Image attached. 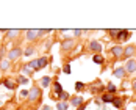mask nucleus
Masks as SVG:
<instances>
[{
    "instance_id": "1",
    "label": "nucleus",
    "mask_w": 136,
    "mask_h": 110,
    "mask_svg": "<svg viewBox=\"0 0 136 110\" xmlns=\"http://www.w3.org/2000/svg\"><path fill=\"white\" fill-rule=\"evenodd\" d=\"M47 63H49V60H47L46 57H42V58H38V60H33V61H30L27 66H28V68H33L34 71H38V69H41V68L47 66Z\"/></svg>"
},
{
    "instance_id": "2",
    "label": "nucleus",
    "mask_w": 136,
    "mask_h": 110,
    "mask_svg": "<svg viewBox=\"0 0 136 110\" xmlns=\"http://www.w3.org/2000/svg\"><path fill=\"white\" fill-rule=\"evenodd\" d=\"M22 55V49L21 47H14L13 50H10L8 52V57H10V60H17L19 57Z\"/></svg>"
},
{
    "instance_id": "3",
    "label": "nucleus",
    "mask_w": 136,
    "mask_h": 110,
    "mask_svg": "<svg viewBox=\"0 0 136 110\" xmlns=\"http://www.w3.org/2000/svg\"><path fill=\"white\" fill-rule=\"evenodd\" d=\"M39 96H41V91L38 90V87H33V88H31V91L28 93V99H30V101H36Z\"/></svg>"
},
{
    "instance_id": "4",
    "label": "nucleus",
    "mask_w": 136,
    "mask_h": 110,
    "mask_svg": "<svg viewBox=\"0 0 136 110\" xmlns=\"http://www.w3.org/2000/svg\"><path fill=\"white\" fill-rule=\"evenodd\" d=\"M75 46V41L74 40H64L63 43H61V49H64V50H69V49H72Z\"/></svg>"
},
{
    "instance_id": "5",
    "label": "nucleus",
    "mask_w": 136,
    "mask_h": 110,
    "mask_svg": "<svg viewBox=\"0 0 136 110\" xmlns=\"http://www.w3.org/2000/svg\"><path fill=\"white\" fill-rule=\"evenodd\" d=\"M125 71H127V72H134V71H136V60H131V58H130V60L127 61Z\"/></svg>"
},
{
    "instance_id": "6",
    "label": "nucleus",
    "mask_w": 136,
    "mask_h": 110,
    "mask_svg": "<svg viewBox=\"0 0 136 110\" xmlns=\"http://www.w3.org/2000/svg\"><path fill=\"white\" fill-rule=\"evenodd\" d=\"M39 36V30H27V40L33 41Z\"/></svg>"
},
{
    "instance_id": "7",
    "label": "nucleus",
    "mask_w": 136,
    "mask_h": 110,
    "mask_svg": "<svg viewBox=\"0 0 136 110\" xmlns=\"http://www.w3.org/2000/svg\"><path fill=\"white\" fill-rule=\"evenodd\" d=\"M89 49L94 50V52H100V50H102V44H100L99 41H91V43H89Z\"/></svg>"
},
{
    "instance_id": "8",
    "label": "nucleus",
    "mask_w": 136,
    "mask_h": 110,
    "mask_svg": "<svg viewBox=\"0 0 136 110\" xmlns=\"http://www.w3.org/2000/svg\"><path fill=\"white\" fill-rule=\"evenodd\" d=\"M111 53L114 55V57H121V55H124V49H122L121 46H113Z\"/></svg>"
},
{
    "instance_id": "9",
    "label": "nucleus",
    "mask_w": 136,
    "mask_h": 110,
    "mask_svg": "<svg viewBox=\"0 0 136 110\" xmlns=\"http://www.w3.org/2000/svg\"><path fill=\"white\" fill-rule=\"evenodd\" d=\"M70 104L74 107H80V105H83V98L81 96H75V98L70 99Z\"/></svg>"
},
{
    "instance_id": "10",
    "label": "nucleus",
    "mask_w": 136,
    "mask_h": 110,
    "mask_svg": "<svg viewBox=\"0 0 136 110\" xmlns=\"http://www.w3.org/2000/svg\"><path fill=\"white\" fill-rule=\"evenodd\" d=\"M134 52H136V49H134L133 46H128V47H125V49H124V55H125L127 58H130L131 55H134Z\"/></svg>"
},
{
    "instance_id": "11",
    "label": "nucleus",
    "mask_w": 136,
    "mask_h": 110,
    "mask_svg": "<svg viewBox=\"0 0 136 110\" xmlns=\"http://www.w3.org/2000/svg\"><path fill=\"white\" fill-rule=\"evenodd\" d=\"M130 38V32L128 30H121L117 35V40H128Z\"/></svg>"
},
{
    "instance_id": "12",
    "label": "nucleus",
    "mask_w": 136,
    "mask_h": 110,
    "mask_svg": "<svg viewBox=\"0 0 136 110\" xmlns=\"http://www.w3.org/2000/svg\"><path fill=\"white\" fill-rule=\"evenodd\" d=\"M122 104H124V102H122V99H121V98H113V105H114L116 108H121V107H122Z\"/></svg>"
},
{
    "instance_id": "13",
    "label": "nucleus",
    "mask_w": 136,
    "mask_h": 110,
    "mask_svg": "<svg viewBox=\"0 0 136 110\" xmlns=\"http://www.w3.org/2000/svg\"><path fill=\"white\" fill-rule=\"evenodd\" d=\"M124 74H125V68H117V69L114 71V76H116V77H119V79L124 77Z\"/></svg>"
},
{
    "instance_id": "14",
    "label": "nucleus",
    "mask_w": 136,
    "mask_h": 110,
    "mask_svg": "<svg viewBox=\"0 0 136 110\" xmlns=\"http://www.w3.org/2000/svg\"><path fill=\"white\" fill-rule=\"evenodd\" d=\"M53 87H55V93L60 96V95L63 93V87H61V83H60V82H55V85H53Z\"/></svg>"
},
{
    "instance_id": "15",
    "label": "nucleus",
    "mask_w": 136,
    "mask_h": 110,
    "mask_svg": "<svg viewBox=\"0 0 136 110\" xmlns=\"http://www.w3.org/2000/svg\"><path fill=\"white\" fill-rule=\"evenodd\" d=\"M3 85H5L8 90H14V88H16V83H14V82H11V80H8V79H6V80H3Z\"/></svg>"
},
{
    "instance_id": "16",
    "label": "nucleus",
    "mask_w": 136,
    "mask_h": 110,
    "mask_svg": "<svg viewBox=\"0 0 136 110\" xmlns=\"http://www.w3.org/2000/svg\"><path fill=\"white\" fill-rule=\"evenodd\" d=\"M41 85H42L44 88H47V87L50 85V77H49V76H46V77H42V80H41Z\"/></svg>"
},
{
    "instance_id": "17",
    "label": "nucleus",
    "mask_w": 136,
    "mask_h": 110,
    "mask_svg": "<svg viewBox=\"0 0 136 110\" xmlns=\"http://www.w3.org/2000/svg\"><path fill=\"white\" fill-rule=\"evenodd\" d=\"M92 60H94L95 65H102V63H103V57H102V55H94Z\"/></svg>"
},
{
    "instance_id": "18",
    "label": "nucleus",
    "mask_w": 136,
    "mask_h": 110,
    "mask_svg": "<svg viewBox=\"0 0 136 110\" xmlns=\"http://www.w3.org/2000/svg\"><path fill=\"white\" fill-rule=\"evenodd\" d=\"M67 107H69L67 102H58V104H56V108H58V110H67Z\"/></svg>"
},
{
    "instance_id": "19",
    "label": "nucleus",
    "mask_w": 136,
    "mask_h": 110,
    "mask_svg": "<svg viewBox=\"0 0 136 110\" xmlns=\"http://www.w3.org/2000/svg\"><path fill=\"white\" fill-rule=\"evenodd\" d=\"M102 101L103 102H113V96L111 95H103L102 96Z\"/></svg>"
},
{
    "instance_id": "20",
    "label": "nucleus",
    "mask_w": 136,
    "mask_h": 110,
    "mask_svg": "<svg viewBox=\"0 0 136 110\" xmlns=\"http://www.w3.org/2000/svg\"><path fill=\"white\" fill-rule=\"evenodd\" d=\"M8 68H10V60H3L0 65V69H8Z\"/></svg>"
},
{
    "instance_id": "21",
    "label": "nucleus",
    "mask_w": 136,
    "mask_h": 110,
    "mask_svg": "<svg viewBox=\"0 0 136 110\" xmlns=\"http://www.w3.org/2000/svg\"><path fill=\"white\" fill-rule=\"evenodd\" d=\"M16 35H19V30H10V32H8V36H10V38H16Z\"/></svg>"
},
{
    "instance_id": "22",
    "label": "nucleus",
    "mask_w": 136,
    "mask_h": 110,
    "mask_svg": "<svg viewBox=\"0 0 136 110\" xmlns=\"http://www.w3.org/2000/svg\"><path fill=\"white\" fill-rule=\"evenodd\" d=\"M116 90H117V88H116L114 83H108V91H110V93H114Z\"/></svg>"
},
{
    "instance_id": "23",
    "label": "nucleus",
    "mask_w": 136,
    "mask_h": 110,
    "mask_svg": "<svg viewBox=\"0 0 136 110\" xmlns=\"http://www.w3.org/2000/svg\"><path fill=\"white\" fill-rule=\"evenodd\" d=\"M121 30H110V35L113 36V38H117V35H119Z\"/></svg>"
},
{
    "instance_id": "24",
    "label": "nucleus",
    "mask_w": 136,
    "mask_h": 110,
    "mask_svg": "<svg viewBox=\"0 0 136 110\" xmlns=\"http://www.w3.org/2000/svg\"><path fill=\"white\" fill-rule=\"evenodd\" d=\"M83 87H85V85H83L81 82H77V83H75V90H78V91L83 90Z\"/></svg>"
},
{
    "instance_id": "25",
    "label": "nucleus",
    "mask_w": 136,
    "mask_h": 110,
    "mask_svg": "<svg viewBox=\"0 0 136 110\" xmlns=\"http://www.w3.org/2000/svg\"><path fill=\"white\" fill-rule=\"evenodd\" d=\"M67 98H69V95L66 93V91H63V93L60 95V99H63V102H64V99H67Z\"/></svg>"
},
{
    "instance_id": "26",
    "label": "nucleus",
    "mask_w": 136,
    "mask_h": 110,
    "mask_svg": "<svg viewBox=\"0 0 136 110\" xmlns=\"http://www.w3.org/2000/svg\"><path fill=\"white\" fill-rule=\"evenodd\" d=\"M63 71H64V74H70V65H66Z\"/></svg>"
},
{
    "instance_id": "27",
    "label": "nucleus",
    "mask_w": 136,
    "mask_h": 110,
    "mask_svg": "<svg viewBox=\"0 0 136 110\" xmlns=\"http://www.w3.org/2000/svg\"><path fill=\"white\" fill-rule=\"evenodd\" d=\"M33 52H34V49H33V47H28V49L25 50V55H31Z\"/></svg>"
},
{
    "instance_id": "28",
    "label": "nucleus",
    "mask_w": 136,
    "mask_h": 110,
    "mask_svg": "<svg viewBox=\"0 0 136 110\" xmlns=\"http://www.w3.org/2000/svg\"><path fill=\"white\" fill-rule=\"evenodd\" d=\"M27 96H28V91L27 90H22L21 91V98H27Z\"/></svg>"
},
{
    "instance_id": "29",
    "label": "nucleus",
    "mask_w": 136,
    "mask_h": 110,
    "mask_svg": "<svg viewBox=\"0 0 136 110\" xmlns=\"http://www.w3.org/2000/svg\"><path fill=\"white\" fill-rule=\"evenodd\" d=\"M24 74H28V76H31V71H30V68L27 66V68H24Z\"/></svg>"
},
{
    "instance_id": "30",
    "label": "nucleus",
    "mask_w": 136,
    "mask_h": 110,
    "mask_svg": "<svg viewBox=\"0 0 136 110\" xmlns=\"http://www.w3.org/2000/svg\"><path fill=\"white\" fill-rule=\"evenodd\" d=\"M19 82H21V83H27L28 80H27L25 77H19Z\"/></svg>"
},
{
    "instance_id": "31",
    "label": "nucleus",
    "mask_w": 136,
    "mask_h": 110,
    "mask_svg": "<svg viewBox=\"0 0 136 110\" xmlns=\"http://www.w3.org/2000/svg\"><path fill=\"white\" fill-rule=\"evenodd\" d=\"M74 35H75V36H78V35H81V30H74Z\"/></svg>"
},
{
    "instance_id": "32",
    "label": "nucleus",
    "mask_w": 136,
    "mask_h": 110,
    "mask_svg": "<svg viewBox=\"0 0 136 110\" xmlns=\"http://www.w3.org/2000/svg\"><path fill=\"white\" fill-rule=\"evenodd\" d=\"M77 110H85V105H80V107L77 108Z\"/></svg>"
},
{
    "instance_id": "33",
    "label": "nucleus",
    "mask_w": 136,
    "mask_h": 110,
    "mask_svg": "<svg viewBox=\"0 0 136 110\" xmlns=\"http://www.w3.org/2000/svg\"><path fill=\"white\" fill-rule=\"evenodd\" d=\"M42 110H52V108H50V107H49V105H46V107H44V108H42Z\"/></svg>"
},
{
    "instance_id": "34",
    "label": "nucleus",
    "mask_w": 136,
    "mask_h": 110,
    "mask_svg": "<svg viewBox=\"0 0 136 110\" xmlns=\"http://www.w3.org/2000/svg\"><path fill=\"white\" fill-rule=\"evenodd\" d=\"M133 90L136 91V82H133Z\"/></svg>"
}]
</instances>
